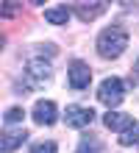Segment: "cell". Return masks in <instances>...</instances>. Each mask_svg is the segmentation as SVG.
Instances as JSON below:
<instances>
[{"label":"cell","mask_w":139,"mask_h":153,"mask_svg":"<svg viewBox=\"0 0 139 153\" xmlns=\"http://www.w3.org/2000/svg\"><path fill=\"white\" fill-rule=\"evenodd\" d=\"M128 48V31L120 28V25H111V28H103L97 36V53L103 59H120Z\"/></svg>","instance_id":"6da1fadb"},{"label":"cell","mask_w":139,"mask_h":153,"mask_svg":"<svg viewBox=\"0 0 139 153\" xmlns=\"http://www.w3.org/2000/svg\"><path fill=\"white\" fill-rule=\"evenodd\" d=\"M50 75H53V70H50V64L45 59H31L25 64V84H22V95H25V89H31V86H39V84H45V81H50Z\"/></svg>","instance_id":"7a4b0ae2"},{"label":"cell","mask_w":139,"mask_h":153,"mask_svg":"<svg viewBox=\"0 0 139 153\" xmlns=\"http://www.w3.org/2000/svg\"><path fill=\"white\" fill-rule=\"evenodd\" d=\"M123 97H125V86H123L120 78H106L103 84L97 86V100L103 106H109V109H111V106H120Z\"/></svg>","instance_id":"3957f363"},{"label":"cell","mask_w":139,"mask_h":153,"mask_svg":"<svg viewBox=\"0 0 139 153\" xmlns=\"http://www.w3.org/2000/svg\"><path fill=\"white\" fill-rule=\"evenodd\" d=\"M67 81H70L72 89H86L89 81H92V70H89V64H86V61H72L70 70H67Z\"/></svg>","instance_id":"277c9868"},{"label":"cell","mask_w":139,"mask_h":153,"mask_svg":"<svg viewBox=\"0 0 139 153\" xmlns=\"http://www.w3.org/2000/svg\"><path fill=\"white\" fill-rule=\"evenodd\" d=\"M64 120H67L70 128H86V125H92V120H95V111L86 109V106H67Z\"/></svg>","instance_id":"5b68a950"},{"label":"cell","mask_w":139,"mask_h":153,"mask_svg":"<svg viewBox=\"0 0 139 153\" xmlns=\"http://www.w3.org/2000/svg\"><path fill=\"white\" fill-rule=\"evenodd\" d=\"M59 120V109H56L53 100H36L33 106V123L36 125H53Z\"/></svg>","instance_id":"8992f818"},{"label":"cell","mask_w":139,"mask_h":153,"mask_svg":"<svg viewBox=\"0 0 139 153\" xmlns=\"http://www.w3.org/2000/svg\"><path fill=\"white\" fill-rule=\"evenodd\" d=\"M25 139H28V134L22 128H8V131H3V137H0V150H3V153H11L17 148H22Z\"/></svg>","instance_id":"52a82bcc"},{"label":"cell","mask_w":139,"mask_h":153,"mask_svg":"<svg viewBox=\"0 0 139 153\" xmlns=\"http://www.w3.org/2000/svg\"><path fill=\"white\" fill-rule=\"evenodd\" d=\"M103 125H106V128H111V131L125 134V131L134 125V117H131V114H123V111H109V114L103 117Z\"/></svg>","instance_id":"ba28073f"},{"label":"cell","mask_w":139,"mask_h":153,"mask_svg":"<svg viewBox=\"0 0 139 153\" xmlns=\"http://www.w3.org/2000/svg\"><path fill=\"white\" fill-rule=\"evenodd\" d=\"M106 11V3H95V6H86V3H78L75 6V14L81 17L83 22H92V20H97L100 14Z\"/></svg>","instance_id":"9c48e42d"},{"label":"cell","mask_w":139,"mask_h":153,"mask_svg":"<svg viewBox=\"0 0 139 153\" xmlns=\"http://www.w3.org/2000/svg\"><path fill=\"white\" fill-rule=\"evenodd\" d=\"M45 20L53 25H67L70 20V8L67 6H56V8H45Z\"/></svg>","instance_id":"30bf717a"},{"label":"cell","mask_w":139,"mask_h":153,"mask_svg":"<svg viewBox=\"0 0 139 153\" xmlns=\"http://www.w3.org/2000/svg\"><path fill=\"white\" fill-rule=\"evenodd\" d=\"M120 145H123V148L136 145V148H139V123H134L125 134H120Z\"/></svg>","instance_id":"8fae6325"},{"label":"cell","mask_w":139,"mask_h":153,"mask_svg":"<svg viewBox=\"0 0 139 153\" xmlns=\"http://www.w3.org/2000/svg\"><path fill=\"white\" fill-rule=\"evenodd\" d=\"M75 153H100V142H97L95 137H83V139H81V148H78Z\"/></svg>","instance_id":"7c38bea8"},{"label":"cell","mask_w":139,"mask_h":153,"mask_svg":"<svg viewBox=\"0 0 139 153\" xmlns=\"http://www.w3.org/2000/svg\"><path fill=\"white\" fill-rule=\"evenodd\" d=\"M22 117H25V111L20 109V106H11V109L6 111V125H14V123H20Z\"/></svg>","instance_id":"4fadbf2b"},{"label":"cell","mask_w":139,"mask_h":153,"mask_svg":"<svg viewBox=\"0 0 139 153\" xmlns=\"http://www.w3.org/2000/svg\"><path fill=\"white\" fill-rule=\"evenodd\" d=\"M31 153H56V142H39L31 148Z\"/></svg>","instance_id":"5bb4252c"},{"label":"cell","mask_w":139,"mask_h":153,"mask_svg":"<svg viewBox=\"0 0 139 153\" xmlns=\"http://www.w3.org/2000/svg\"><path fill=\"white\" fill-rule=\"evenodd\" d=\"M136 73H139V64H136ZM136 81H139V78H136Z\"/></svg>","instance_id":"9a60e30c"}]
</instances>
